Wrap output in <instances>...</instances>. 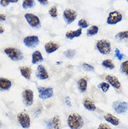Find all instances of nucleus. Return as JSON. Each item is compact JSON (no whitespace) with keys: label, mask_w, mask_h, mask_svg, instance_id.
<instances>
[{"label":"nucleus","mask_w":128,"mask_h":129,"mask_svg":"<svg viewBox=\"0 0 128 129\" xmlns=\"http://www.w3.org/2000/svg\"><path fill=\"white\" fill-rule=\"evenodd\" d=\"M68 126L71 129H80L83 126V119L78 113H72L68 116Z\"/></svg>","instance_id":"1"},{"label":"nucleus","mask_w":128,"mask_h":129,"mask_svg":"<svg viewBox=\"0 0 128 129\" xmlns=\"http://www.w3.org/2000/svg\"><path fill=\"white\" fill-rule=\"evenodd\" d=\"M4 53L11 60L13 61H20L24 58V55L22 51L16 48H13V47L6 48L4 49Z\"/></svg>","instance_id":"2"},{"label":"nucleus","mask_w":128,"mask_h":129,"mask_svg":"<svg viewBox=\"0 0 128 129\" xmlns=\"http://www.w3.org/2000/svg\"><path fill=\"white\" fill-rule=\"evenodd\" d=\"M96 46L99 53L102 55H108L111 52V44L108 40H98L97 42Z\"/></svg>","instance_id":"3"},{"label":"nucleus","mask_w":128,"mask_h":129,"mask_svg":"<svg viewBox=\"0 0 128 129\" xmlns=\"http://www.w3.org/2000/svg\"><path fill=\"white\" fill-rule=\"evenodd\" d=\"M25 18L27 23L33 28H38L41 27V22L38 16L27 13L25 14Z\"/></svg>","instance_id":"4"},{"label":"nucleus","mask_w":128,"mask_h":129,"mask_svg":"<svg viewBox=\"0 0 128 129\" xmlns=\"http://www.w3.org/2000/svg\"><path fill=\"white\" fill-rule=\"evenodd\" d=\"M38 97L42 100L49 99L53 96V88L52 87H38Z\"/></svg>","instance_id":"5"},{"label":"nucleus","mask_w":128,"mask_h":129,"mask_svg":"<svg viewBox=\"0 0 128 129\" xmlns=\"http://www.w3.org/2000/svg\"><path fill=\"white\" fill-rule=\"evenodd\" d=\"M23 44L27 48H33L38 45L39 39L38 37L36 35L27 36L23 39Z\"/></svg>","instance_id":"6"},{"label":"nucleus","mask_w":128,"mask_h":129,"mask_svg":"<svg viewBox=\"0 0 128 129\" xmlns=\"http://www.w3.org/2000/svg\"><path fill=\"white\" fill-rule=\"evenodd\" d=\"M77 16L78 14L76 11L71 9H66L63 13V18L67 24H71L73 23L77 18Z\"/></svg>","instance_id":"7"},{"label":"nucleus","mask_w":128,"mask_h":129,"mask_svg":"<svg viewBox=\"0 0 128 129\" xmlns=\"http://www.w3.org/2000/svg\"><path fill=\"white\" fill-rule=\"evenodd\" d=\"M122 19V15L118 11H112L109 14L106 23L109 25H115Z\"/></svg>","instance_id":"8"},{"label":"nucleus","mask_w":128,"mask_h":129,"mask_svg":"<svg viewBox=\"0 0 128 129\" xmlns=\"http://www.w3.org/2000/svg\"><path fill=\"white\" fill-rule=\"evenodd\" d=\"M113 107L117 114H125V112H127L128 110V105L126 102L118 100L113 103Z\"/></svg>","instance_id":"9"},{"label":"nucleus","mask_w":128,"mask_h":129,"mask_svg":"<svg viewBox=\"0 0 128 129\" xmlns=\"http://www.w3.org/2000/svg\"><path fill=\"white\" fill-rule=\"evenodd\" d=\"M18 120L23 128H28L30 126V118L27 114L20 112L18 114Z\"/></svg>","instance_id":"10"},{"label":"nucleus","mask_w":128,"mask_h":129,"mask_svg":"<svg viewBox=\"0 0 128 129\" xmlns=\"http://www.w3.org/2000/svg\"><path fill=\"white\" fill-rule=\"evenodd\" d=\"M22 95H23V102L26 106L29 107L32 105L34 101V93L32 90L26 89L23 92Z\"/></svg>","instance_id":"11"},{"label":"nucleus","mask_w":128,"mask_h":129,"mask_svg":"<svg viewBox=\"0 0 128 129\" xmlns=\"http://www.w3.org/2000/svg\"><path fill=\"white\" fill-rule=\"evenodd\" d=\"M36 76L40 80H46L49 77V75L46 69L42 64L38 65V67L36 68Z\"/></svg>","instance_id":"12"},{"label":"nucleus","mask_w":128,"mask_h":129,"mask_svg":"<svg viewBox=\"0 0 128 129\" xmlns=\"http://www.w3.org/2000/svg\"><path fill=\"white\" fill-rule=\"evenodd\" d=\"M106 80L115 89H120L121 87V84L118 79V78L113 75H107L106 77Z\"/></svg>","instance_id":"13"},{"label":"nucleus","mask_w":128,"mask_h":129,"mask_svg":"<svg viewBox=\"0 0 128 129\" xmlns=\"http://www.w3.org/2000/svg\"><path fill=\"white\" fill-rule=\"evenodd\" d=\"M44 48H45V51L48 54H51L58 50L59 48V45L55 42H48L45 44Z\"/></svg>","instance_id":"14"},{"label":"nucleus","mask_w":128,"mask_h":129,"mask_svg":"<svg viewBox=\"0 0 128 129\" xmlns=\"http://www.w3.org/2000/svg\"><path fill=\"white\" fill-rule=\"evenodd\" d=\"M61 126L60 119L58 116H54L48 122V127L50 129H60Z\"/></svg>","instance_id":"15"},{"label":"nucleus","mask_w":128,"mask_h":129,"mask_svg":"<svg viewBox=\"0 0 128 129\" xmlns=\"http://www.w3.org/2000/svg\"><path fill=\"white\" fill-rule=\"evenodd\" d=\"M12 86L11 81L6 78L0 79V88L1 90H9Z\"/></svg>","instance_id":"16"},{"label":"nucleus","mask_w":128,"mask_h":129,"mask_svg":"<svg viewBox=\"0 0 128 129\" xmlns=\"http://www.w3.org/2000/svg\"><path fill=\"white\" fill-rule=\"evenodd\" d=\"M83 105L84 107L89 111H95L97 109L96 105L89 98H85L83 101Z\"/></svg>","instance_id":"17"},{"label":"nucleus","mask_w":128,"mask_h":129,"mask_svg":"<svg viewBox=\"0 0 128 129\" xmlns=\"http://www.w3.org/2000/svg\"><path fill=\"white\" fill-rule=\"evenodd\" d=\"M82 35V29L79 28V29H76V30H71V31H68L66 33V37L69 39H73L74 38H76L80 37Z\"/></svg>","instance_id":"18"},{"label":"nucleus","mask_w":128,"mask_h":129,"mask_svg":"<svg viewBox=\"0 0 128 129\" xmlns=\"http://www.w3.org/2000/svg\"><path fill=\"white\" fill-rule=\"evenodd\" d=\"M44 60V58L42 55L41 53L39 51H36L33 53L32 55V64H37L38 62H42Z\"/></svg>","instance_id":"19"},{"label":"nucleus","mask_w":128,"mask_h":129,"mask_svg":"<svg viewBox=\"0 0 128 129\" xmlns=\"http://www.w3.org/2000/svg\"><path fill=\"white\" fill-rule=\"evenodd\" d=\"M20 74H22L23 77L26 79H30L31 74H32V70L27 66H23L20 68Z\"/></svg>","instance_id":"20"},{"label":"nucleus","mask_w":128,"mask_h":129,"mask_svg":"<svg viewBox=\"0 0 128 129\" xmlns=\"http://www.w3.org/2000/svg\"><path fill=\"white\" fill-rule=\"evenodd\" d=\"M104 119H105V120L107 122L111 123L113 126H118L120 123V121H119L117 117L113 116V115H112L111 114H106L105 116H104Z\"/></svg>","instance_id":"21"},{"label":"nucleus","mask_w":128,"mask_h":129,"mask_svg":"<svg viewBox=\"0 0 128 129\" xmlns=\"http://www.w3.org/2000/svg\"><path fill=\"white\" fill-rule=\"evenodd\" d=\"M87 86H88V81L86 79L81 78L78 81V88L81 93H84L85 91H86Z\"/></svg>","instance_id":"22"},{"label":"nucleus","mask_w":128,"mask_h":129,"mask_svg":"<svg viewBox=\"0 0 128 129\" xmlns=\"http://www.w3.org/2000/svg\"><path fill=\"white\" fill-rule=\"evenodd\" d=\"M34 6H35V2L34 0H24L22 4V7L24 9H31Z\"/></svg>","instance_id":"23"},{"label":"nucleus","mask_w":128,"mask_h":129,"mask_svg":"<svg viewBox=\"0 0 128 129\" xmlns=\"http://www.w3.org/2000/svg\"><path fill=\"white\" fill-rule=\"evenodd\" d=\"M99 32V27L96 25H93L88 28L87 30V35L88 37H92L97 35Z\"/></svg>","instance_id":"24"},{"label":"nucleus","mask_w":128,"mask_h":129,"mask_svg":"<svg viewBox=\"0 0 128 129\" xmlns=\"http://www.w3.org/2000/svg\"><path fill=\"white\" fill-rule=\"evenodd\" d=\"M102 65L106 69L113 70L115 68V64L113 63L112 60H105L102 62Z\"/></svg>","instance_id":"25"},{"label":"nucleus","mask_w":128,"mask_h":129,"mask_svg":"<svg viewBox=\"0 0 128 129\" xmlns=\"http://www.w3.org/2000/svg\"><path fill=\"white\" fill-rule=\"evenodd\" d=\"M115 39L118 40H122V39H128V31H123L118 33L115 35Z\"/></svg>","instance_id":"26"},{"label":"nucleus","mask_w":128,"mask_h":129,"mask_svg":"<svg viewBox=\"0 0 128 129\" xmlns=\"http://www.w3.org/2000/svg\"><path fill=\"white\" fill-rule=\"evenodd\" d=\"M98 88L102 90L104 93H106L110 88V84L109 83H106V82H101L98 85Z\"/></svg>","instance_id":"27"},{"label":"nucleus","mask_w":128,"mask_h":129,"mask_svg":"<svg viewBox=\"0 0 128 129\" xmlns=\"http://www.w3.org/2000/svg\"><path fill=\"white\" fill-rule=\"evenodd\" d=\"M120 70L123 74L128 75V60L122 62L120 65Z\"/></svg>","instance_id":"28"},{"label":"nucleus","mask_w":128,"mask_h":129,"mask_svg":"<svg viewBox=\"0 0 128 129\" xmlns=\"http://www.w3.org/2000/svg\"><path fill=\"white\" fill-rule=\"evenodd\" d=\"M76 51L73 49H68L64 52V55L67 58H73L75 55Z\"/></svg>","instance_id":"29"},{"label":"nucleus","mask_w":128,"mask_h":129,"mask_svg":"<svg viewBox=\"0 0 128 129\" xmlns=\"http://www.w3.org/2000/svg\"><path fill=\"white\" fill-rule=\"evenodd\" d=\"M49 15L53 17V18H56L58 16V9H57V7L54 6V7H52L48 11Z\"/></svg>","instance_id":"30"},{"label":"nucleus","mask_w":128,"mask_h":129,"mask_svg":"<svg viewBox=\"0 0 128 129\" xmlns=\"http://www.w3.org/2000/svg\"><path fill=\"white\" fill-rule=\"evenodd\" d=\"M78 25L80 27V28H87L88 25H89V24L87 22L86 20L84 19H80L78 22Z\"/></svg>","instance_id":"31"},{"label":"nucleus","mask_w":128,"mask_h":129,"mask_svg":"<svg viewBox=\"0 0 128 129\" xmlns=\"http://www.w3.org/2000/svg\"><path fill=\"white\" fill-rule=\"evenodd\" d=\"M18 0H1V5L2 7H7L10 3H16Z\"/></svg>","instance_id":"32"},{"label":"nucleus","mask_w":128,"mask_h":129,"mask_svg":"<svg viewBox=\"0 0 128 129\" xmlns=\"http://www.w3.org/2000/svg\"><path fill=\"white\" fill-rule=\"evenodd\" d=\"M83 68L86 71H94L95 70V68L93 65L86 63V62H84L83 64Z\"/></svg>","instance_id":"33"},{"label":"nucleus","mask_w":128,"mask_h":129,"mask_svg":"<svg viewBox=\"0 0 128 129\" xmlns=\"http://www.w3.org/2000/svg\"><path fill=\"white\" fill-rule=\"evenodd\" d=\"M115 55L116 58L118 59L119 60H121L123 59V58L125 57V55H123V54H122L120 51V50H119L118 48H115Z\"/></svg>","instance_id":"34"},{"label":"nucleus","mask_w":128,"mask_h":129,"mask_svg":"<svg viewBox=\"0 0 128 129\" xmlns=\"http://www.w3.org/2000/svg\"><path fill=\"white\" fill-rule=\"evenodd\" d=\"M97 129H111V127L108 125V124H106V123H102V124H100L99 126V127L97 128Z\"/></svg>","instance_id":"35"},{"label":"nucleus","mask_w":128,"mask_h":129,"mask_svg":"<svg viewBox=\"0 0 128 129\" xmlns=\"http://www.w3.org/2000/svg\"><path fill=\"white\" fill-rule=\"evenodd\" d=\"M39 3L41 4V5H44V6H46L48 4V0H37Z\"/></svg>","instance_id":"36"},{"label":"nucleus","mask_w":128,"mask_h":129,"mask_svg":"<svg viewBox=\"0 0 128 129\" xmlns=\"http://www.w3.org/2000/svg\"><path fill=\"white\" fill-rule=\"evenodd\" d=\"M69 98H69V97H66V98H65V102H66V103L68 106H71V102Z\"/></svg>","instance_id":"37"},{"label":"nucleus","mask_w":128,"mask_h":129,"mask_svg":"<svg viewBox=\"0 0 128 129\" xmlns=\"http://www.w3.org/2000/svg\"><path fill=\"white\" fill-rule=\"evenodd\" d=\"M5 20H6V16H4V14H1V20H2H2L4 21Z\"/></svg>","instance_id":"38"},{"label":"nucleus","mask_w":128,"mask_h":129,"mask_svg":"<svg viewBox=\"0 0 128 129\" xmlns=\"http://www.w3.org/2000/svg\"><path fill=\"white\" fill-rule=\"evenodd\" d=\"M4 32V28L2 26H1V34H2Z\"/></svg>","instance_id":"39"},{"label":"nucleus","mask_w":128,"mask_h":129,"mask_svg":"<svg viewBox=\"0 0 128 129\" xmlns=\"http://www.w3.org/2000/svg\"><path fill=\"white\" fill-rule=\"evenodd\" d=\"M127 2H128V0H127Z\"/></svg>","instance_id":"40"}]
</instances>
